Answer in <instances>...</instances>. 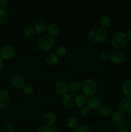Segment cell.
I'll list each match as a JSON object with an SVG mask.
<instances>
[{"label":"cell","mask_w":131,"mask_h":132,"mask_svg":"<svg viewBox=\"0 0 131 132\" xmlns=\"http://www.w3.org/2000/svg\"><path fill=\"white\" fill-rule=\"evenodd\" d=\"M36 132H52V131H51V127H48V126L44 125V126L39 127L36 130Z\"/></svg>","instance_id":"cell-30"},{"label":"cell","mask_w":131,"mask_h":132,"mask_svg":"<svg viewBox=\"0 0 131 132\" xmlns=\"http://www.w3.org/2000/svg\"><path fill=\"white\" fill-rule=\"evenodd\" d=\"M127 34V39L131 41V29H130L129 30H128V32H127V34Z\"/></svg>","instance_id":"cell-35"},{"label":"cell","mask_w":131,"mask_h":132,"mask_svg":"<svg viewBox=\"0 0 131 132\" xmlns=\"http://www.w3.org/2000/svg\"><path fill=\"white\" fill-rule=\"evenodd\" d=\"M0 132H7V131H6V130H1V131H0Z\"/></svg>","instance_id":"cell-38"},{"label":"cell","mask_w":131,"mask_h":132,"mask_svg":"<svg viewBox=\"0 0 131 132\" xmlns=\"http://www.w3.org/2000/svg\"><path fill=\"white\" fill-rule=\"evenodd\" d=\"M100 57L103 60H107L109 59V53H108L107 51H103L100 53Z\"/></svg>","instance_id":"cell-32"},{"label":"cell","mask_w":131,"mask_h":132,"mask_svg":"<svg viewBox=\"0 0 131 132\" xmlns=\"http://www.w3.org/2000/svg\"><path fill=\"white\" fill-rule=\"evenodd\" d=\"M16 130V127L13 123H8L5 126V130L7 132H15Z\"/></svg>","instance_id":"cell-31"},{"label":"cell","mask_w":131,"mask_h":132,"mask_svg":"<svg viewBox=\"0 0 131 132\" xmlns=\"http://www.w3.org/2000/svg\"><path fill=\"white\" fill-rule=\"evenodd\" d=\"M35 34L34 27L32 26H27L23 30V34L26 37H32Z\"/></svg>","instance_id":"cell-24"},{"label":"cell","mask_w":131,"mask_h":132,"mask_svg":"<svg viewBox=\"0 0 131 132\" xmlns=\"http://www.w3.org/2000/svg\"><path fill=\"white\" fill-rule=\"evenodd\" d=\"M10 3V0H0V5H1V6H5Z\"/></svg>","instance_id":"cell-33"},{"label":"cell","mask_w":131,"mask_h":132,"mask_svg":"<svg viewBox=\"0 0 131 132\" xmlns=\"http://www.w3.org/2000/svg\"><path fill=\"white\" fill-rule=\"evenodd\" d=\"M88 39L91 43L100 44L105 41L107 38V32L101 27H95L88 32Z\"/></svg>","instance_id":"cell-1"},{"label":"cell","mask_w":131,"mask_h":132,"mask_svg":"<svg viewBox=\"0 0 131 132\" xmlns=\"http://www.w3.org/2000/svg\"><path fill=\"white\" fill-rule=\"evenodd\" d=\"M63 106L66 108H70L74 104V98L71 94H67L64 95L62 100Z\"/></svg>","instance_id":"cell-20"},{"label":"cell","mask_w":131,"mask_h":132,"mask_svg":"<svg viewBox=\"0 0 131 132\" xmlns=\"http://www.w3.org/2000/svg\"><path fill=\"white\" fill-rule=\"evenodd\" d=\"M48 32L49 36L53 37H57L60 33V27L59 24L55 23H50L48 27Z\"/></svg>","instance_id":"cell-18"},{"label":"cell","mask_w":131,"mask_h":132,"mask_svg":"<svg viewBox=\"0 0 131 132\" xmlns=\"http://www.w3.org/2000/svg\"><path fill=\"white\" fill-rule=\"evenodd\" d=\"M101 104V100L100 97L97 95H92L88 99L87 103V106L91 110H94L98 108H100Z\"/></svg>","instance_id":"cell-10"},{"label":"cell","mask_w":131,"mask_h":132,"mask_svg":"<svg viewBox=\"0 0 131 132\" xmlns=\"http://www.w3.org/2000/svg\"><path fill=\"white\" fill-rule=\"evenodd\" d=\"M82 92L86 96H92L98 90V85L95 80L87 79L84 80L82 85Z\"/></svg>","instance_id":"cell-3"},{"label":"cell","mask_w":131,"mask_h":132,"mask_svg":"<svg viewBox=\"0 0 131 132\" xmlns=\"http://www.w3.org/2000/svg\"><path fill=\"white\" fill-rule=\"evenodd\" d=\"M48 24L47 21L45 19H39L36 21L35 24L34 29L35 31V33L38 34L44 33L48 29Z\"/></svg>","instance_id":"cell-14"},{"label":"cell","mask_w":131,"mask_h":132,"mask_svg":"<svg viewBox=\"0 0 131 132\" xmlns=\"http://www.w3.org/2000/svg\"><path fill=\"white\" fill-rule=\"evenodd\" d=\"M90 112H91V110H90L87 106L82 107V108H80V113L81 114V116L85 117L89 116Z\"/></svg>","instance_id":"cell-29"},{"label":"cell","mask_w":131,"mask_h":132,"mask_svg":"<svg viewBox=\"0 0 131 132\" xmlns=\"http://www.w3.org/2000/svg\"><path fill=\"white\" fill-rule=\"evenodd\" d=\"M55 54L58 55V57H63L67 54V48L64 45H61L59 46V47L57 48L56 53Z\"/></svg>","instance_id":"cell-27"},{"label":"cell","mask_w":131,"mask_h":132,"mask_svg":"<svg viewBox=\"0 0 131 132\" xmlns=\"http://www.w3.org/2000/svg\"><path fill=\"white\" fill-rule=\"evenodd\" d=\"M10 101V95L6 90L0 91V108H5L8 105Z\"/></svg>","instance_id":"cell-15"},{"label":"cell","mask_w":131,"mask_h":132,"mask_svg":"<svg viewBox=\"0 0 131 132\" xmlns=\"http://www.w3.org/2000/svg\"><path fill=\"white\" fill-rule=\"evenodd\" d=\"M87 101H88V98L86 95L83 94H78V95H76L75 97L74 98V104L77 106L82 108V107L86 106Z\"/></svg>","instance_id":"cell-17"},{"label":"cell","mask_w":131,"mask_h":132,"mask_svg":"<svg viewBox=\"0 0 131 132\" xmlns=\"http://www.w3.org/2000/svg\"><path fill=\"white\" fill-rule=\"evenodd\" d=\"M69 90V86L68 84L64 81H59L56 82L54 86V92L59 96H63L67 95Z\"/></svg>","instance_id":"cell-8"},{"label":"cell","mask_w":131,"mask_h":132,"mask_svg":"<svg viewBox=\"0 0 131 132\" xmlns=\"http://www.w3.org/2000/svg\"><path fill=\"white\" fill-rule=\"evenodd\" d=\"M121 89L125 97L131 100V78L126 79L123 81Z\"/></svg>","instance_id":"cell-13"},{"label":"cell","mask_w":131,"mask_h":132,"mask_svg":"<svg viewBox=\"0 0 131 132\" xmlns=\"http://www.w3.org/2000/svg\"><path fill=\"white\" fill-rule=\"evenodd\" d=\"M16 55V49L12 45H6L0 50V56L3 59L9 60Z\"/></svg>","instance_id":"cell-7"},{"label":"cell","mask_w":131,"mask_h":132,"mask_svg":"<svg viewBox=\"0 0 131 132\" xmlns=\"http://www.w3.org/2000/svg\"><path fill=\"white\" fill-rule=\"evenodd\" d=\"M125 55L121 50L114 49L109 53V59L114 64H123L125 61Z\"/></svg>","instance_id":"cell-6"},{"label":"cell","mask_w":131,"mask_h":132,"mask_svg":"<svg viewBox=\"0 0 131 132\" xmlns=\"http://www.w3.org/2000/svg\"><path fill=\"white\" fill-rule=\"evenodd\" d=\"M118 108L119 112L123 114L129 113L131 110V100L127 98L122 99L118 104Z\"/></svg>","instance_id":"cell-12"},{"label":"cell","mask_w":131,"mask_h":132,"mask_svg":"<svg viewBox=\"0 0 131 132\" xmlns=\"http://www.w3.org/2000/svg\"><path fill=\"white\" fill-rule=\"evenodd\" d=\"M128 42L127 34L123 32H118L114 34L112 37L111 44L115 50H119L123 48L127 45Z\"/></svg>","instance_id":"cell-2"},{"label":"cell","mask_w":131,"mask_h":132,"mask_svg":"<svg viewBox=\"0 0 131 132\" xmlns=\"http://www.w3.org/2000/svg\"><path fill=\"white\" fill-rule=\"evenodd\" d=\"M99 114L103 117H107L113 114L111 108L106 105L101 106L99 108Z\"/></svg>","instance_id":"cell-22"},{"label":"cell","mask_w":131,"mask_h":132,"mask_svg":"<svg viewBox=\"0 0 131 132\" xmlns=\"http://www.w3.org/2000/svg\"><path fill=\"white\" fill-rule=\"evenodd\" d=\"M10 19V12L5 6H0V24H5Z\"/></svg>","instance_id":"cell-16"},{"label":"cell","mask_w":131,"mask_h":132,"mask_svg":"<svg viewBox=\"0 0 131 132\" xmlns=\"http://www.w3.org/2000/svg\"><path fill=\"white\" fill-rule=\"evenodd\" d=\"M55 45L54 37L47 35L42 37L39 41V48L42 52L50 51Z\"/></svg>","instance_id":"cell-4"},{"label":"cell","mask_w":131,"mask_h":132,"mask_svg":"<svg viewBox=\"0 0 131 132\" xmlns=\"http://www.w3.org/2000/svg\"><path fill=\"white\" fill-rule=\"evenodd\" d=\"M10 82L11 85L16 89L22 88L25 84L24 77L19 73H15L10 78Z\"/></svg>","instance_id":"cell-9"},{"label":"cell","mask_w":131,"mask_h":132,"mask_svg":"<svg viewBox=\"0 0 131 132\" xmlns=\"http://www.w3.org/2000/svg\"><path fill=\"white\" fill-rule=\"evenodd\" d=\"M67 126L71 130H75L78 126V121L74 117H70L67 120Z\"/></svg>","instance_id":"cell-23"},{"label":"cell","mask_w":131,"mask_h":132,"mask_svg":"<svg viewBox=\"0 0 131 132\" xmlns=\"http://www.w3.org/2000/svg\"><path fill=\"white\" fill-rule=\"evenodd\" d=\"M4 67V63H3V60L1 57H0V70L1 69H3Z\"/></svg>","instance_id":"cell-36"},{"label":"cell","mask_w":131,"mask_h":132,"mask_svg":"<svg viewBox=\"0 0 131 132\" xmlns=\"http://www.w3.org/2000/svg\"><path fill=\"white\" fill-rule=\"evenodd\" d=\"M117 132H128V130L126 128L123 127L120 128H118V130H117Z\"/></svg>","instance_id":"cell-34"},{"label":"cell","mask_w":131,"mask_h":132,"mask_svg":"<svg viewBox=\"0 0 131 132\" xmlns=\"http://www.w3.org/2000/svg\"><path fill=\"white\" fill-rule=\"evenodd\" d=\"M128 116H129V117H130V119H131V110L130 111V112H129V113H128Z\"/></svg>","instance_id":"cell-37"},{"label":"cell","mask_w":131,"mask_h":132,"mask_svg":"<svg viewBox=\"0 0 131 132\" xmlns=\"http://www.w3.org/2000/svg\"><path fill=\"white\" fill-rule=\"evenodd\" d=\"M33 86L30 83H25L22 88V91L25 95H30L33 92Z\"/></svg>","instance_id":"cell-26"},{"label":"cell","mask_w":131,"mask_h":132,"mask_svg":"<svg viewBox=\"0 0 131 132\" xmlns=\"http://www.w3.org/2000/svg\"><path fill=\"white\" fill-rule=\"evenodd\" d=\"M42 121L45 126L48 127H52L55 126L57 121L56 116L52 112H46L42 116Z\"/></svg>","instance_id":"cell-11"},{"label":"cell","mask_w":131,"mask_h":132,"mask_svg":"<svg viewBox=\"0 0 131 132\" xmlns=\"http://www.w3.org/2000/svg\"><path fill=\"white\" fill-rule=\"evenodd\" d=\"M59 57L55 53H50L45 57V62L50 66L56 64L59 62Z\"/></svg>","instance_id":"cell-19"},{"label":"cell","mask_w":131,"mask_h":132,"mask_svg":"<svg viewBox=\"0 0 131 132\" xmlns=\"http://www.w3.org/2000/svg\"><path fill=\"white\" fill-rule=\"evenodd\" d=\"M112 21H113L112 20V18L109 15H103L101 18H100V21H99L100 27L104 28V29L109 28L111 25Z\"/></svg>","instance_id":"cell-21"},{"label":"cell","mask_w":131,"mask_h":132,"mask_svg":"<svg viewBox=\"0 0 131 132\" xmlns=\"http://www.w3.org/2000/svg\"><path fill=\"white\" fill-rule=\"evenodd\" d=\"M81 86L80 83L78 81H74L71 83V85H69V90L73 93H77L80 90Z\"/></svg>","instance_id":"cell-25"},{"label":"cell","mask_w":131,"mask_h":132,"mask_svg":"<svg viewBox=\"0 0 131 132\" xmlns=\"http://www.w3.org/2000/svg\"><path fill=\"white\" fill-rule=\"evenodd\" d=\"M57 132H60V131H57Z\"/></svg>","instance_id":"cell-39"},{"label":"cell","mask_w":131,"mask_h":132,"mask_svg":"<svg viewBox=\"0 0 131 132\" xmlns=\"http://www.w3.org/2000/svg\"><path fill=\"white\" fill-rule=\"evenodd\" d=\"M127 119L124 114L119 112H115L111 115V123L116 128L124 127Z\"/></svg>","instance_id":"cell-5"},{"label":"cell","mask_w":131,"mask_h":132,"mask_svg":"<svg viewBox=\"0 0 131 132\" xmlns=\"http://www.w3.org/2000/svg\"><path fill=\"white\" fill-rule=\"evenodd\" d=\"M74 132H90V127L86 124H82L77 126Z\"/></svg>","instance_id":"cell-28"}]
</instances>
